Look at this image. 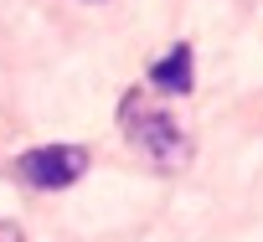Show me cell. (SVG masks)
<instances>
[{
	"mask_svg": "<svg viewBox=\"0 0 263 242\" xmlns=\"http://www.w3.org/2000/svg\"><path fill=\"white\" fill-rule=\"evenodd\" d=\"M0 242H26V237H21V227H11V221H0Z\"/></svg>",
	"mask_w": 263,
	"mask_h": 242,
	"instance_id": "obj_4",
	"label": "cell"
},
{
	"mask_svg": "<svg viewBox=\"0 0 263 242\" xmlns=\"http://www.w3.org/2000/svg\"><path fill=\"white\" fill-rule=\"evenodd\" d=\"M150 88L155 93H191V42H176L160 62H150Z\"/></svg>",
	"mask_w": 263,
	"mask_h": 242,
	"instance_id": "obj_3",
	"label": "cell"
},
{
	"mask_svg": "<svg viewBox=\"0 0 263 242\" xmlns=\"http://www.w3.org/2000/svg\"><path fill=\"white\" fill-rule=\"evenodd\" d=\"M119 124H124L129 145H135L150 165H160V170H186V165H191V134L176 124L165 108H150L145 88L124 93V103H119Z\"/></svg>",
	"mask_w": 263,
	"mask_h": 242,
	"instance_id": "obj_1",
	"label": "cell"
},
{
	"mask_svg": "<svg viewBox=\"0 0 263 242\" xmlns=\"http://www.w3.org/2000/svg\"><path fill=\"white\" fill-rule=\"evenodd\" d=\"M88 170V150L83 145H42V150H26L16 160V175L36 191H67L78 186Z\"/></svg>",
	"mask_w": 263,
	"mask_h": 242,
	"instance_id": "obj_2",
	"label": "cell"
}]
</instances>
